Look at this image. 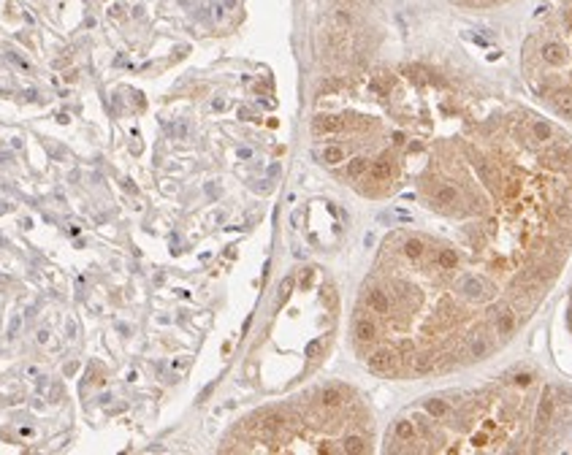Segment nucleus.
Masks as SVG:
<instances>
[{
  "mask_svg": "<svg viewBox=\"0 0 572 455\" xmlns=\"http://www.w3.org/2000/svg\"><path fill=\"white\" fill-rule=\"evenodd\" d=\"M554 336H556L554 347H556L559 364L564 366L567 371H572V282H570L567 296H564V301L559 306L556 331H554Z\"/></svg>",
  "mask_w": 572,
  "mask_h": 455,
  "instance_id": "423d86ee",
  "label": "nucleus"
},
{
  "mask_svg": "<svg viewBox=\"0 0 572 455\" xmlns=\"http://www.w3.org/2000/svg\"><path fill=\"white\" fill-rule=\"evenodd\" d=\"M448 3L466 9V11H502V9L515 6V0H448Z\"/></svg>",
  "mask_w": 572,
  "mask_h": 455,
  "instance_id": "0eeeda50",
  "label": "nucleus"
},
{
  "mask_svg": "<svg viewBox=\"0 0 572 455\" xmlns=\"http://www.w3.org/2000/svg\"><path fill=\"white\" fill-rule=\"evenodd\" d=\"M374 450V417L356 388L331 382L252 412L225 434L220 453L364 455Z\"/></svg>",
  "mask_w": 572,
  "mask_h": 455,
  "instance_id": "7ed1b4c3",
  "label": "nucleus"
},
{
  "mask_svg": "<svg viewBox=\"0 0 572 455\" xmlns=\"http://www.w3.org/2000/svg\"><path fill=\"white\" fill-rule=\"evenodd\" d=\"M325 163L361 198L399 201L350 320L371 374L439 377L499 355L572 258V133L472 79L358 68L328 111Z\"/></svg>",
  "mask_w": 572,
  "mask_h": 455,
  "instance_id": "f257e3e1",
  "label": "nucleus"
},
{
  "mask_svg": "<svg viewBox=\"0 0 572 455\" xmlns=\"http://www.w3.org/2000/svg\"><path fill=\"white\" fill-rule=\"evenodd\" d=\"M526 3L518 71L534 103L572 125V0Z\"/></svg>",
  "mask_w": 572,
  "mask_h": 455,
  "instance_id": "39448f33",
  "label": "nucleus"
},
{
  "mask_svg": "<svg viewBox=\"0 0 572 455\" xmlns=\"http://www.w3.org/2000/svg\"><path fill=\"white\" fill-rule=\"evenodd\" d=\"M572 439V385L518 364L478 388L442 391L402 410L386 453H554Z\"/></svg>",
  "mask_w": 572,
  "mask_h": 455,
  "instance_id": "f03ea898",
  "label": "nucleus"
},
{
  "mask_svg": "<svg viewBox=\"0 0 572 455\" xmlns=\"http://www.w3.org/2000/svg\"><path fill=\"white\" fill-rule=\"evenodd\" d=\"M337 312L340 301L320 269H304L288 276L274 318L249 355V382L263 391H279L315 371L331 344Z\"/></svg>",
  "mask_w": 572,
  "mask_h": 455,
  "instance_id": "20e7f679",
  "label": "nucleus"
}]
</instances>
